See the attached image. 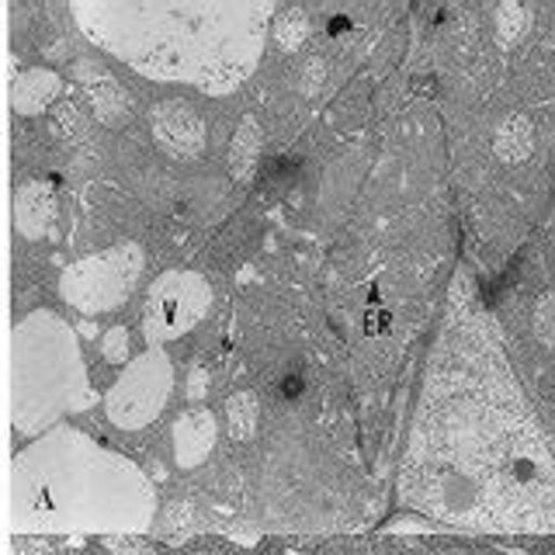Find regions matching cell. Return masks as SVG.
Instances as JSON below:
<instances>
[{"label":"cell","mask_w":555,"mask_h":555,"mask_svg":"<svg viewBox=\"0 0 555 555\" xmlns=\"http://www.w3.org/2000/svg\"><path fill=\"white\" fill-rule=\"evenodd\" d=\"M468 323L441 344L403 468V493L421 511L476 528L552 531L555 451L534 427L507 364L482 354Z\"/></svg>","instance_id":"6da1fadb"},{"label":"cell","mask_w":555,"mask_h":555,"mask_svg":"<svg viewBox=\"0 0 555 555\" xmlns=\"http://www.w3.org/2000/svg\"><path fill=\"white\" fill-rule=\"evenodd\" d=\"M87 39L153 80H184L225 94L250 77L264 49L271 4H74Z\"/></svg>","instance_id":"7a4b0ae2"},{"label":"cell","mask_w":555,"mask_h":555,"mask_svg":"<svg viewBox=\"0 0 555 555\" xmlns=\"http://www.w3.org/2000/svg\"><path fill=\"white\" fill-rule=\"evenodd\" d=\"M156 496L146 476L126 459L56 427L14 459L11 528L14 534L104 531L129 534L153 525Z\"/></svg>","instance_id":"3957f363"},{"label":"cell","mask_w":555,"mask_h":555,"mask_svg":"<svg viewBox=\"0 0 555 555\" xmlns=\"http://www.w3.org/2000/svg\"><path fill=\"white\" fill-rule=\"evenodd\" d=\"M94 403L77 354L74 330L56 312H31L11 334V416L14 430L35 434L60 413Z\"/></svg>","instance_id":"277c9868"},{"label":"cell","mask_w":555,"mask_h":555,"mask_svg":"<svg viewBox=\"0 0 555 555\" xmlns=\"http://www.w3.org/2000/svg\"><path fill=\"white\" fill-rule=\"evenodd\" d=\"M139 274H143V250L135 243H121L115 250L83 257L66 268L60 292L80 312H112L132 295Z\"/></svg>","instance_id":"5b68a950"},{"label":"cell","mask_w":555,"mask_h":555,"mask_svg":"<svg viewBox=\"0 0 555 555\" xmlns=\"http://www.w3.org/2000/svg\"><path fill=\"white\" fill-rule=\"evenodd\" d=\"M208 306H212V288L195 271H167L156 278L150 288L146 312H143V334L150 344L184 337L188 330H195Z\"/></svg>","instance_id":"8992f818"},{"label":"cell","mask_w":555,"mask_h":555,"mask_svg":"<svg viewBox=\"0 0 555 555\" xmlns=\"http://www.w3.org/2000/svg\"><path fill=\"white\" fill-rule=\"evenodd\" d=\"M173 389V364L164 351H146L132 361L108 392V416L121 430H139L153 424L167 406Z\"/></svg>","instance_id":"52a82bcc"},{"label":"cell","mask_w":555,"mask_h":555,"mask_svg":"<svg viewBox=\"0 0 555 555\" xmlns=\"http://www.w3.org/2000/svg\"><path fill=\"white\" fill-rule=\"evenodd\" d=\"M153 139L173 160H191L205 150V118L188 101H164L150 115Z\"/></svg>","instance_id":"ba28073f"},{"label":"cell","mask_w":555,"mask_h":555,"mask_svg":"<svg viewBox=\"0 0 555 555\" xmlns=\"http://www.w3.org/2000/svg\"><path fill=\"white\" fill-rule=\"evenodd\" d=\"M77 80L83 83L91 112L104 121V126H121V121L129 118V94L121 91V83L104 66H98L91 60L77 63Z\"/></svg>","instance_id":"9c48e42d"},{"label":"cell","mask_w":555,"mask_h":555,"mask_svg":"<svg viewBox=\"0 0 555 555\" xmlns=\"http://www.w3.org/2000/svg\"><path fill=\"white\" fill-rule=\"evenodd\" d=\"M56 219V195L46 181H25L14 195V222L22 236L42 240Z\"/></svg>","instance_id":"30bf717a"},{"label":"cell","mask_w":555,"mask_h":555,"mask_svg":"<svg viewBox=\"0 0 555 555\" xmlns=\"http://www.w3.org/2000/svg\"><path fill=\"white\" fill-rule=\"evenodd\" d=\"M216 444V416L208 410H191L173 424V451L181 468H195L208 459Z\"/></svg>","instance_id":"8fae6325"},{"label":"cell","mask_w":555,"mask_h":555,"mask_svg":"<svg viewBox=\"0 0 555 555\" xmlns=\"http://www.w3.org/2000/svg\"><path fill=\"white\" fill-rule=\"evenodd\" d=\"M60 77L52 69H25L22 77L11 83V108L17 115H39L46 112L60 94Z\"/></svg>","instance_id":"7c38bea8"},{"label":"cell","mask_w":555,"mask_h":555,"mask_svg":"<svg viewBox=\"0 0 555 555\" xmlns=\"http://www.w3.org/2000/svg\"><path fill=\"white\" fill-rule=\"evenodd\" d=\"M260 146H264V135H260V126H257V118H243L240 121V129L233 135V143H230V170H233V178L236 181H247L257 160H260Z\"/></svg>","instance_id":"4fadbf2b"},{"label":"cell","mask_w":555,"mask_h":555,"mask_svg":"<svg viewBox=\"0 0 555 555\" xmlns=\"http://www.w3.org/2000/svg\"><path fill=\"white\" fill-rule=\"evenodd\" d=\"M260 421V396L254 389H240L225 399V427L233 441H250Z\"/></svg>","instance_id":"5bb4252c"},{"label":"cell","mask_w":555,"mask_h":555,"mask_svg":"<svg viewBox=\"0 0 555 555\" xmlns=\"http://www.w3.org/2000/svg\"><path fill=\"white\" fill-rule=\"evenodd\" d=\"M531 153V121L525 115H514L496 132V156L503 164H520Z\"/></svg>","instance_id":"9a60e30c"},{"label":"cell","mask_w":555,"mask_h":555,"mask_svg":"<svg viewBox=\"0 0 555 555\" xmlns=\"http://www.w3.org/2000/svg\"><path fill=\"white\" fill-rule=\"evenodd\" d=\"M274 39L285 52H295L299 46H306L309 39V17L302 11H285L278 14V25H274Z\"/></svg>","instance_id":"2e32d148"},{"label":"cell","mask_w":555,"mask_h":555,"mask_svg":"<svg viewBox=\"0 0 555 555\" xmlns=\"http://www.w3.org/2000/svg\"><path fill=\"white\" fill-rule=\"evenodd\" d=\"M525 28H528V11L525 8H520V4H500V11H496V35H500L503 46L517 42L520 35H525Z\"/></svg>","instance_id":"e0dca14e"},{"label":"cell","mask_w":555,"mask_h":555,"mask_svg":"<svg viewBox=\"0 0 555 555\" xmlns=\"http://www.w3.org/2000/svg\"><path fill=\"white\" fill-rule=\"evenodd\" d=\"M195 503H188V500H178V503H170V511H167V538H173V542H184V538L195 531Z\"/></svg>","instance_id":"ac0fdd59"},{"label":"cell","mask_w":555,"mask_h":555,"mask_svg":"<svg viewBox=\"0 0 555 555\" xmlns=\"http://www.w3.org/2000/svg\"><path fill=\"white\" fill-rule=\"evenodd\" d=\"M531 330H534V337L542 344L555 347V292H548V295L538 299V306L531 312Z\"/></svg>","instance_id":"d6986e66"},{"label":"cell","mask_w":555,"mask_h":555,"mask_svg":"<svg viewBox=\"0 0 555 555\" xmlns=\"http://www.w3.org/2000/svg\"><path fill=\"white\" fill-rule=\"evenodd\" d=\"M104 552L108 555H156L153 545H146L143 538H132V534H108L104 538Z\"/></svg>","instance_id":"ffe728a7"},{"label":"cell","mask_w":555,"mask_h":555,"mask_svg":"<svg viewBox=\"0 0 555 555\" xmlns=\"http://www.w3.org/2000/svg\"><path fill=\"white\" fill-rule=\"evenodd\" d=\"M101 351H104V358H108L112 364L126 361L129 358V330L126 326H112L108 334H104Z\"/></svg>","instance_id":"44dd1931"},{"label":"cell","mask_w":555,"mask_h":555,"mask_svg":"<svg viewBox=\"0 0 555 555\" xmlns=\"http://www.w3.org/2000/svg\"><path fill=\"white\" fill-rule=\"evenodd\" d=\"M80 129H83L80 112L74 108V104H63V108L56 112V121H52V132H60V135H77Z\"/></svg>","instance_id":"7402d4cb"},{"label":"cell","mask_w":555,"mask_h":555,"mask_svg":"<svg viewBox=\"0 0 555 555\" xmlns=\"http://www.w3.org/2000/svg\"><path fill=\"white\" fill-rule=\"evenodd\" d=\"M323 80H326V63L323 60H309L302 66V91L306 94H317L320 87H323Z\"/></svg>","instance_id":"603a6c76"},{"label":"cell","mask_w":555,"mask_h":555,"mask_svg":"<svg viewBox=\"0 0 555 555\" xmlns=\"http://www.w3.org/2000/svg\"><path fill=\"white\" fill-rule=\"evenodd\" d=\"M188 399H205L208 396V372L202 369V364H195V369L188 372Z\"/></svg>","instance_id":"cb8c5ba5"},{"label":"cell","mask_w":555,"mask_h":555,"mask_svg":"<svg viewBox=\"0 0 555 555\" xmlns=\"http://www.w3.org/2000/svg\"><path fill=\"white\" fill-rule=\"evenodd\" d=\"M14 555H56V552H52L46 542H39V538H28V542H25V538L17 534L14 538Z\"/></svg>","instance_id":"d4e9b609"},{"label":"cell","mask_w":555,"mask_h":555,"mask_svg":"<svg viewBox=\"0 0 555 555\" xmlns=\"http://www.w3.org/2000/svg\"><path fill=\"white\" fill-rule=\"evenodd\" d=\"M80 334H83V337H94V334H98V326H94V323H83V326H80Z\"/></svg>","instance_id":"484cf974"}]
</instances>
